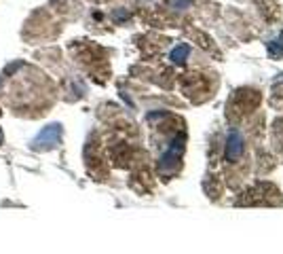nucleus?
I'll return each mask as SVG.
<instances>
[{
    "instance_id": "obj_1",
    "label": "nucleus",
    "mask_w": 283,
    "mask_h": 254,
    "mask_svg": "<svg viewBox=\"0 0 283 254\" xmlns=\"http://www.w3.org/2000/svg\"><path fill=\"white\" fill-rule=\"evenodd\" d=\"M0 97L13 112L24 117H40L53 104V85L38 68L30 64H15L0 79Z\"/></svg>"
},
{
    "instance_id": "obj_2",
    "label": "nucleus",
    "mask_w": 283,
    "mask_h": 254,
    "mask_svg": "<svg viewBox=\"0 0 283 254\" xmlns=\"http://www.w3.org/2000/svg\"><path fill=\"white\" fill-rule=\"evenodd\" d=\"M243 153V136L239 134L237 129H230L228 136H226V146H224V155H226V159H237L239 155Z\"/></svg>"
},
{
    "instance_id": "obj_3",
    "label": "nucleus",
    "mask_w": 283,
    "mask_h": 254,
    "mask_svg": "<svg viewBox=\"0 0 283 254\" xmlns=\"http://www.w3.org/2000/svg\"><path fill=\"white\" fill-rule=\"evenodd\" d=\"M188 55V49L186 47H180L178 51H173V60H178V62H184V57Z\"/></svg>"
}]
</instances>
